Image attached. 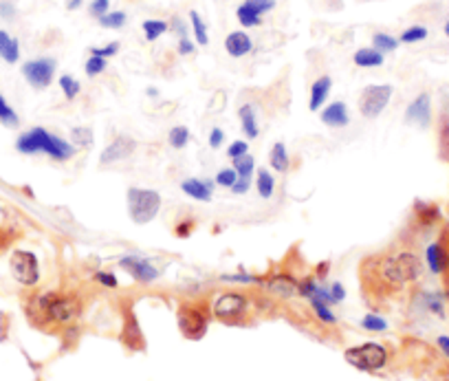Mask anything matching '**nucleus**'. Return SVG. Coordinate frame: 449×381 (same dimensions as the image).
<instances>
[{"instance_id": "obj_11", "label": "nucleus", "mask_w": 449, "mask_h": 381, "mask_svg": "<svg viewBox=\"0 0 449 381\" xmlns=\"http://www.w3.org/2000/svg\"><path fill=\"white\" fill-rule=\"evenodd\" d=\"M119 267L124 271H128L132 278L137 280V283H143V285L152 283V280L159 278V271H157L155 264L145 258H139V256H124L119 260Z\"/></svg>"}, {"instance_id": "obj_45", "label": "nucleus", "mask_w": 449, "mask_h": 381, "mask_svg": "<svg viewBox=\"0 0 449 381\" xmlns=\"http://www.w3.org/2000/svg\"><path fill=\"white\" fill-rule=\"evenodd\" d=\"M95 280H97L99 285L110 287V289L117 287V278H115L112 273H108V271H97V273H95Z\"/></svg>"}, {"instance_id": "obj_41", "label": "nucleus", "mask_w": 449, "mask_h": 381, "mask_svg": "<svg viewBox=\"0 0 449 381\" xmlns=\"http://www.w3.org/2000/svg\"><path fill=\"white\" fill-rule=\"evenodd\" d=\"M119 51V42H110V44H106V46H102V49H97V46H93L91 49V56H99V58H112L115 53Z\"/></svg>"}, {"instance_id": "obj_48", "label": "nucleus", "mask_w": 449, "mask_h": 381, "mask_svg": "<svg viewBox=\"0 0 449 381\" xmlns=\"http://www.w3.org/2000/svg\"><path fill=\"white\" fill-rule=\"evenodd\" d=\"M249 188H252V179H245V176H238V181L234 186H231V192L234 194H247Z\"/></svg>"}, {"instance_id": "obj_50", "label": "nucleus", "mask_w": 449, "mask_h": 381, "mask_svg": "<svg viewBox=\"0 0 449 381\" xmlns=\"http://www.w3.org/2000/svg\"><path fill=\"white\" fill-rule=\"evenodd\" d=\"M330 297H332V302H339V300H344V287L339 285V283H335V285H330Z\"/></svg>"}, {"instance_id": "obj_27", "label": "nucleus", "mask_w": 449, "mask_h": 381, "mask_svg": "<svg viewBox=\"0 0 449 381\" xmlns=\"http://www.w3.org/2000/svg\"><path fill=\"white\" fill-rule=\"evenodd\" d=\"M165 31H168V22H163V20H145L143 22V33H145L148 42L159 40Z\"/></svg>"}, {"instance_id": "obj_40", "label": "nucleus", "mask_w": 449, "mask_h": 381, "mask_svg": "<svg viewBox=\"0 0 449 381\" xmlns=\"http://www.w3.org/2000/svg\"><path fill=\"white\" fill-rule=\"evenodd\" d=\"M247 153H249V143L242 141V139L231 141L229 148H227V157H229V159H238V157H242V155H247Z\"/></svg>"}, {"instance_id": "obj_20", "label": "nucleus", "mask_w": 449, "mask_h": 381, "mask_svg": "<svg viewBox=\"0 0 449 381\" xmlns=\"http://www.w3.org/2000/svg\"><path fill=\"white\" fill-rule=\"evenodd\" d=\"M0 58L9 64H15L20 58V49H18V40L11 38L7 31H0Z\"/></svg>"}, {"instance_id": "obj_35", "label": "nucleus", "mask_w": 449, "mask_h": 381, "mask_svg": "<svg viewBox=\"0 0 449 381\" xmlns=\"http://www.w3.org/2000/svg\"><path fill=\"white\" fill-rule=\"evenodd\" d=\"M311 304H313L315 313H318V316H320V320H324V322H328V324L335 322V316H332V311L328 309V302H324L322 297L311 295Z\"/></svg>"}, {"instance_id": "obj_47", "label": "nucleus", "mask_w": 449, "mask_h": 381, "mask_svg": "<svg viewBox=\"0 0 449 381\" xmlns=\"http://www.w3.org/2000/svg\"><path fill=\"white\" fill-rule=\"evenodd\" d=\"M174 231H176V236L178 238H188L192 231H194V221H181L176 227H174Z\"/></svg>"}, {"instance_id": "obj_4", "label": "nucleus", "mask_w": 449, "mask_h": 381, "mask_svg": "<svg viewBox=\"0 0 449 381\" xmlns=\"http://www.w3.org/2000/svg\"><path fill=\"white\" fill-rule=\"evenodd\" d=\"M346 361L351 363V366H355L357 370H379L386 366L388 361V353L384 346H379L375 342H368V344H361V346H355V349H348L346 351Z\"/></svg>"}, {"instance_id": "obj_19", "label": "nucleus", "mask_w": 449, "mask_h": 381, "mask_svg": "<svg viewBox=\"0 0 449 381\" xmlns=\"http://www.w3.org/2000/svg\"><path fill=\"white\" fill-rule=\"evenodd\" d=\"M269 163H271V168L275 170V172H289V168H291V157H289V153H287V146L282 143V141H275L273 146H271V153H269Z\"/></svg>"}, {"instance_id": "obj_12", "label": "nucleus", "mask_w": 449, "mask_h": 381, "mask_svg": "<svg viewBox=\"0 0 449 381\" xmlns=\"http://www.w3.org/2000/svg\"><path fill=\"white\" fill-rule=\"evenodd\" d=\"M242 311H245V297L240 293H223L214 304V313L221 320L238 318Z\"/></svg>"}, {"instance_id": "obj_46", "label": "nucleus", "mask_w": 449, "mask_h": 381, "mask_svg": "<svg viewBox=\"0 0 449 381\" xmlns=\"http://www.w3.org/2000/svg\"><path fill=\"white\" fill-rule=\"evenodd\" d=\"M223 141H225V132L221 128H212V132H209V148L219 150V148L223 146Z\"/></svg>"}, {"instance_id": "obj_38", "label": "nucleus", "mask_w": 449, "mask_h": 381, "mask_svg": "<svg viewBox=\"0 0 449 381\" xmlns=\"http://www.w3.org/2000/svg\"><path fill=\"white\" fill-rule=\"evenodd\" d=\"M427 38V29L425 27H410L401 33V42H419V40H425Z\"/></svg>"}, {"instance_id": "obj_14", "label": "nucleus", "mask_w": 449, "mask_h": 381, "mask_svg": "<svg viewBox=\"0 0 449 381\" xmlns=\"http://www.w3.org/2000/svg\"><path fill=\"white\" fill-rule=\"evenodd\" d=\"M181 190L188 196L196 198L201 203H209L212 201V192H214V181L212 179H186L181 183Z\"/></svg>"}, {"instance_id": "obj_15", "label": "nucleus", "mask_w": 449, "mask_h": 381, "mask_svg": "<svg viewBox=\"0 0 449 381\" xmlns=\"http://www.w3.org/2000/svg\"><path fill=\"white\" fill-rule=\"evenodd\" d=\"M322 124L330 126V128H344L351 124V112H348V106L344 102H332L322 110Z\"/></svg>"}, {"instance_id": "obj_23", "label": "nucleus", "mask_w": 449, "mask_h": 381, "mask_svg": "<svg viewBox=\"0 0 449 381\" xmlns=\"http://www.w3.org/2000/svg\"><path fill=\"white\" fill-rule=\"evenodd\" d=\"M427 264H429V269L434 273H441L447 267V254H445V250L438 243L427 247Z\"/></svg>"}, {"instance_id": "obj_54", "label": "nucleus", "mask_w": 449, "mask_h": 381, "mask_svg": "<svg viewBox=\"0 0 449 381\" xmlns=\"http://www.w3.org/2000/svg\"><path fill=\"white\" fill-rule=\"evenodd\" d=\"M145 93H148L150 97H157V89H148Z\"/></svg>"}, {"instance_id": "obj_39", "label": "nucleus", "mask_w": 449, "mask_h": 381, "mask_svg": "<svg viewBox=\"0 0 449 381\" xmlns=\"http://www.w3.org/2000/svg\"><path fill=\"white\" fill-rule=\"evenodd\" d=\"M245 5L249 9H254L258 15H262V13H267L275 7V0H245Z\"/></svg>"}, {"instance_id": "obj_49", "label": "nucleus", "mask_w": 449, "mask_h": 381, "mask_svg": "<svg viewBox=\"0 0 449 381\" xmlns=\"http://www.w3.org/2000/svg\"><path fill=\"white\" fill-rule=\"evenodd\" d=\"M178 53H181V56H190V53H194V42H192L188 36L178 40Z\"/></svg>"}, {"instance_id": "obj_51", "label": "nucleus", "mask_w": 449, "mask_h": 381, "mask_svg": "<svg viewBox=\"0 0 449 381\" xmlns=\"http://www.w3.org/2000/svg\"><path fill=\"white\" fill-rule=\"evenodd\" d=\"M172 29L178 33L181 38H186V36H188V29H186V25H183V20H181V18H174V20H172Z\"/></svg>"}, {"instance_id": "obj_22", "label": "nucleus", "mask_w": 449, "mask_h": 381, "mask_svg": "<svg viewBox=\"0 0 449 381\" xmlns=\"http://www.w3.org/2000/svg\"><path fill=\"white\" fill-rule=\"evenodd\" d=\"M269 291L282 295V297H291L297 291V283L291 276H273L269 283H267Z\"/></svg>"}, {"instance_id": "obj_18", "label": "nucleus", "mask_w": 449, "mask_h": 381, "mask_svg": "<svg viewBox=\"0 0 449 381\" xmlns=\"http://www.w3.org/2000/svg\"><path fill=\"white\" fill-rule=\"evenodd\" d=\"M238 117H240V126H242V132L249 137V139H256L258 137V117H256V108L252 104H242L238 108Z\"/></svg>"}, {"instance_id": "obj_31", "label": "nucleus", "mask_w": 449, "mask_h": 381, "mask_svg": "<svg viewBox=\"0 0 449 381\" xmlns=\"http://www.w3.org/2000/svg\"><path fill=\"white\" fill-rule=\"evenodd\" d=\"M71 139L75 148H91L93 146V130L84 128V126H77L71 130Z\"/></svg>"}, {"instance_id": "obj_29", "label": "nucleus", "mask_w": 449, "mask_h": 381, "mask_svg": "<svg viewBox=\"0 0 449 381\" xmlns=\"http://www.w3.org/2000/svg\"><path fill=\"white\" fill-rule=\"evenodd\" d=\"M190 20H192V29H194V38L198 44H207L209 42V36H207V29H205V22L203 18L198 15V11H190Z\"/></svg>"}, {"instance_id": "obj_26", "label": "nucleus", "mask_w": 449, "mask_h": 381, "mask_svg": "<svg viewBox=\"0 0 449 381\" xmlns=\"http://www.w3.org/2000/svg\"><path fill=\"white\" fill-rule=\"evenodd\" d=\"M168 141H170V146L174 148V150H183V148L190 143V130H188V126H174L170 130V135H168Z\"/></svg>"}, {"instance_id": "obj_9", "label": "nucleus", "mask_w": 449, "mask_h": 381, "mask_svg": "<svg viewBox=\"0 0 449 381\" xmlns=\"http://www.w3.org/2000/svg\"><path fill=\"white\" fill-rule=\"evenodd\" d=\"M178 326L183 330V335L190 340H201L207 330V320L198 309L194 306H183L178 311Z\"/></svg>"}, {"instance_id": "obj_21", "label": "nucleus", "mask_w": 449, "mask_h": 381, "mask_svg": "<svg viewBox=\"0 0 449 381\" xmlns=\"http://www.w3.org/2000/svg\"><path fill=\"white\" fill-rule=\"evenodd\" d=\"M355 64L361 66V69H375V66H381L384 64V53L377 51V49H359V51L355 53Z\"/></svg>"}, {"instance_id": "obj_42", "label": "nucleus", "mask_w": 449, "mask_h": 381, "mask_svg": "<svg viewBox=\"0 0 449 381\" xmlns=\"http://www.w3.org/2000/svg\"><path fill=\"white\" fill-rule=\"evenodd\" d=\"M417 214H421L423 223H431L434 219H438V209L434 205H423V203H417Z\"/></svg>"}, {"instance_id": "obj_37", "label": "nucleus", "mask_w": 449, "mask_h": 381, "mask_svg": "<svg viewBox=\"0 0 449 381\" xmlns=\"http://www.w3.org/2000/svg\"><path fill=\"white\" fill-rule=\"evenodd\" d=\"M84 71L89 77H95V75H102L106 71V58H99V56H91L84 64Z\"/></svg>"}, {"instance_id": "obj_34", "label": "nucleus", "mask_w": 449, "mask_h": 381, "mask_svg": "<svg viewBox=\"0 0 449 381\" xmlns=\"http://www.w3.org/2000/svg\"><path fill=\"white\" fill-rule=\"evenodd\" d=\"M60 89H62V93L66 95V99H75V97L79 95V91H82L79 82H77L73 75H62V77H60Z\"/></svg>"}, {"instance_id": "obj_5", "label": "nucleus", "mask_w": 449, "mask_h": 381, "mask_svg": "<svg viewBox=\"0 0 449 381\" xmlns=\"http://www.w3.org/2000/svg\"><path fill=\"white\" fill-rule=\"evenodd\" d=\"M42 313L53 322L66 324L77 318L79 313V304L75 297H64V295H56V293H44L38 300Z\"/></svg>"}, {"instance_id": "obj_8", "label": "nucleus", "mask_w": 449, "mask_h": 381, "mask_svg": "<svg viewBox=\"0 0 449 381\" xmlns=\"http://www.w3.org/2000/svg\"><path fill=\"white\" fill-rule=\"evenodd\" d=\"M56 73V60L53 58H38L31 60L22 66V75L27 77V82L33 89H46L51 84Z\"/></svg>"}, {"instance_id": "obj_36", "label": "nucleus", "mask_w": 449, "mask_h": 381, "mask_svg": "<svg viewBox=\"0 0 449 381\" xmlns=\"http://www.w3.org/2000/svg\"><path fill=\"white\" fill-rule=\"evenodd\" d=\"M238 181V172L234 168H223L216 172V179H214V183L216 186H221V188H231Z\"/></svg>"}, {"instance_id": "obj_43", "label": "nucleus", "mask_w": 449, "mask_h": 381, "mask_svg": "<svg viewBox=\"0 0 449 381\" xmlns=\"http://www.w3.org/2000/svg\"><path fill=\"white\" fill-rule=\"evenodd\" d=\"M108 7H110V0H93L89 7V13L93 18H102L104 13H108Z\"/></svg>"}, {"instance_id": "obj_32", "label": "nucleus", "mask_w": 449, "mask_h": 381, "mask_svg": "<svg viewBox=\"0 0 449 381\" xmlns=\"http://www.w3.org/2000/svg\"><path fill=\"white\" fill-rule=\"evenodd\" d=\"M236 15H238V20H240V25H242V27H258V25L262 22V15H258L254 9H249L245 3L238 7Z\"/></svg>"}, {"instance_id": "obj_3", "label": "nucleus", "mask_w": 449, "mask_h": 381, "mask_svg": "<svg viewBox=\"0 0 449 381\" xmlns=\"http://www.w3.org/2000/svg\"><path fill=\"white\" fill-rule=\"evenodd\" d=\"M381 278L390 285H403L408 280H414L421 273V262L412 254H398L394 258H384L381 262Z\"/></svg>"}, {"instance_id": "obj_44", "label": "nucleus", "mask_w": 449, "mask_h": 381, "mask_svg": "<svg viewBox=\"0 0 449 381\" xmlns=\"http://www.w3.org/2000/svg\"><path fill=\"white\" fill-rule=\"evenodd\" d=\"M361 324L368 330H386V326H388L384 318H377V316H365Z\"/></svg>"}, {"instance_id": "obj_2", "label": "nucleus", "mask_w": 449, "mask_h": 381, "mask_svg": "<svg viewBox=\"0 0 449 381\" xmlns=\"http://www.w3.org/2000/svg\"><path fill=\"white\" fill-rule=\"evenodd\" d=\"M128 217L135 225H148L157 219L161 209V194L145 188H130L126 194Z\"/></svg>"}, {"instance_id": "obj_17", "label": "nucleus", "mask_w": 449, "mask_h": 381, "mask_svg": "<svg viewBox=\"0 0 449 381\" xmlns=\"http://www.w3.org/2000/svg\"><path fill=\"white\" fill-rule=\"evenodd\" d=\"M332 89V79L328 75H322L320 79L313 82L311 86V97H308V108L311 110H320L326 102V97Z\"/></svg>"}, {"instance_id": "obj_53", "label": "nucleus", "mask_w": 449, "mask_h": 381, "mask_svg": "<svg viewBox=\"0 0 449 381\" xmlns=\"http://www.w3.org/2000/svg\"><path fill=\"white\" fill-rule=\"evenodd\" d=\"M79 5H82V0H66V7H69L71 11H73V9H77Z\"/></svg>"}, {"instance_id": "obj_33", "label": "nucleus", "mask_w": 449, "mask_h": 381, "mask_svg": "<svg viewBox=\"0 0 449 381\" xmlns=\"http://www.w3.org/2000/svg\"><path fill=\"white\" fill-rule=\"evenodd\" d=\"M0 124H5L9 128L18 126V115H15V110L7 104V99L3 95H0Z\"/></svg>"}, {"instance_id": "obj_28", "label": "nucleus", "mask_w": 449, "mask_h": 381, "mask_svg": "<svg viewBox=\"0 0 449 381\" xmlns=\"http://www.w3.org/2000/svg\"><path fill=\"white\" fill-rule=\"evenodd\" d=\"M372 46L377 49V51H381V53H390V51H394V49L398 46V40L392 38L390 33H375V36H372Z\"/></svg>"}, {"instance_id": "obj_1", "label": "nucleus", "mask_w": 449, "mask_h": 381, "mask_svg": "<svg viewBox=\"0 0 449 381\" xmlns=\"http://www.w3.org/2000/svg\"><path fill=\"white\" fill-rule=\"evenodd\" d=\"M15 148H18L22 155L44 153L53 161H69L77 153V148L71 141L60 139L58 135H53V132H48L44 128H33V130L22 132V135L18 137V141H15Z\"/></svg>"}, {"instance_id": "obj_55", "label": "nucleus", "mask_w": 449, "mask_h": 381, "mask_svg": "<svg viewBox=\"0 0 449 381\" xmlns=\"http://www.w3.org/2000/svg\"><path fill=\"white\" fill-rule=\"evenodd\" d=\"M445 33H447V36H449V22L445 25Z\"/></svg>"}, {"instance_id": "obj_16", "label": "nucleus", "mask_w": 449, "mask_h": 381, "mask_svg": "<svg viewBox=\"0 0 449 381\" xmlns=\"http://www.w3.org/2000/svg\"><path fill=\"white\" fill-rule=\"evenodd\" d=\"M225 49H227V53L231 58H242L254 49V42L245 31H234V33H229V36H227Z\"/></svg>"}, {"instance_id": "obj_24", "label": "nucleus", "mask_w": 449, "mask_h": 381, "mask_svg": "<svg viewBox=\"0 0 449 381\" xmlns=\"http://www.w3.org/2000/svg\"><path fill=\"white\" fill-rule=\"evenodd\" d=\"M256 188H258V194L262 198H271L273 196V190H275V179L269 170L260 168L258 176H256Z\"/></svg>"}, {"instance_id": "obj_7", "label": "nucleus", "mask_w": 449, "mask_h": 381, "mask_svg": "<svg viewBox=\"0 0 449 381\" xmlns=\"http://www.w3.org/2000/svg\"><path fill=\"white\" fill-rule=\"evenodd\" d=\"M11 273L25 287H33L40 280V264L36 254L31 252H13L11 256Z\"/></svg>"}, {"instance_id": "obj_6", "label": "nucleus", "mask_w": 449, "mask_h": 381, "mask_svg": "<svg viewBox=\"0 0 449 381\" xmlns=\"http://www.w3.org/2000/svg\"><path fill=\"white\" fill-rule=\"evenodd\" d=\"M392 97V86L390 84H372L365 86L359 95V112L365 120H375L379 117L384 108L388 106Z\"/></svg>"}, {"instance_id": "obj_10", "label": "nucleus", "mask_w": 449, "mask_h": 381, "mask_svg": "<svg viewBox=\"0 0 449 381\" xmlns=\"http://www.w3.org/2000/svg\"><path fill=\"white\" fill-rule=\"evenodd\" d=\"M137 150V141L128 137V135H119V137H115L104 150L102 155H99V163L102 165H110V163H117V161H124L128 159L132 153Z\"/></svg>"}, {"instance_id": "obj_30", "label": "nucleus", "mask_w": 449, "mask_h": 381, "mask_svg": "<svg viewBox=\"0 0 449 381\" xmlns=\"http://www.w3.org/2000/svg\"><path fill=\"white\" fill-rule=\"evenodd\" d=\"M97 20H99V25L106 27V29H122L126 25V20H128V15L124 11H108Z\"/></svg>"}, {"instance_id": "obj_25", "label": "nucleus", "mask_w": 449, "mask_h": 381, "mask_svg": "<svg viewBox=\"0 0 449 381\" xmlns=\"http://www.w3.org/2000/svg\"><path fill=\"white\" fill-rule=\"evenodd\" d=\"M231 161H234V165H231V168L238 172V176L252 179V174L256 172V159L249 155V153L242 155V157H238V159H231Z\"/></svg>"}, {"instance_id": "obj_13", "label": "nucleus", "mask_w": 449, "mask_h": 381, "mask_svg": "<svg viewBox=\"0 0 449 381\" xmlns=\"http://www.w3.org/2000/svg\"><path fill=\"white\" fill-rule=\"evenodd\" d=\"M429 117H431V112H429V95H427V93H421V95L408 106L405 120H408V124H419L421 128H427V126H429Z\"/></svg>"}, {"instance_id": "obj_52", "label": "nucleus", "mask_w": 449, "mask_h": 381, "mask_svg": "<svg viewBox=\"0 0 449 381\" xmlns=\"http://www.w3.org/2000/svg\"><path fill=\"white\" fill-rule=\"evenodd\" d=\"M438 346L441 349L447 353V357H449V337H438Z\"/></svg>"}]
</instances>
